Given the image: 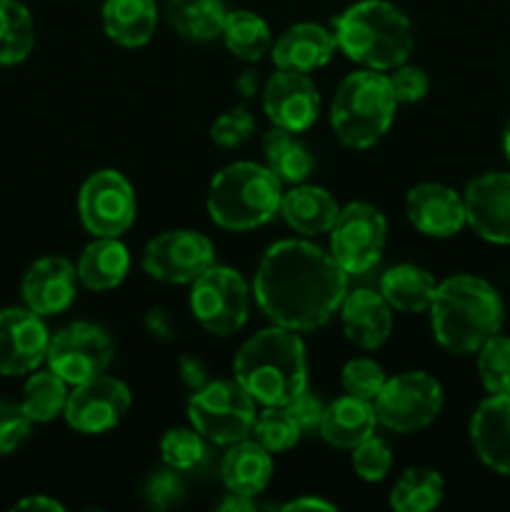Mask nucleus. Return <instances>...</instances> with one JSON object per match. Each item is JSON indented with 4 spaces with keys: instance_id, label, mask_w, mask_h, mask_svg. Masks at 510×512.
<instances>
[{
    "instance_id": "nucleus-1",
    "label": "nucleus",
    "mask_w": 510,
    "mask_h": 512,
    "mask_svg": "<svg viewBox=\"0 0 510 512\" xmlns=\"http://www.w3.org/2000/svg\"><path fill=\"white\" fill-rule=\"evenodd\" d=\"M348 278L338 260L308 240H278L255 270V303L275 325L308 333L340 310Z\"/></svg>"
},
{
    "instance_id": "nucleus-2",
    "label": "nucleus",
    "mask_w": 510,
    "mask_h": 512,
    "mask_svg": "<svg viewBox=\"0 0 510 512\" xmlns=\"http://www.w3.org/2000/svg\"><path fill=\"white\" fill-rule=\"evenodd\" d=\"M428 313L435 340L453 355L478 353L505 320L498 290L475 275H453L438 283Z\"/></svg>"
},
{
    "instance_id": "nucleus-3",
    "label": "nucleus",
    "mask_w": 510,
    "mask_h": 512,
    "mask_svg": "<svg viewBox=\"0 0 510 512\" xmlns=\"http://www.w3.org/2000/svg\"><path fill=\"white\" fill-rule=\"evenodd\" d=\"M235 380L255 403L283 408L308 388L305 343L295 330L273 325L240 345L233 360Z\"/></svg>"
},
{
    "instance_id": "nucleus-4",
    "label": "nucleus",
    "mask_w": 510,
    "mask_h": 512,
    "mask_svg": "<svg viewBox=\"0 0 510 512\" xmlns=\"http://www.w3.org/2000/svg\"><path fill=\"white\" fill-rule=\"evenodd\" d=\"M335 43L355 63L370 70H395L415 48L413 25L388 0H358L335 18Z\"/></svg>"
},
{
    "instance_id": "nucleus-5",
    "label": "nucleus",
    "mask_w": 510,
    "mask_h": 512,
    "mask_svg": "<svg viewBox=\"0 0 510 512\" xmlns=\"http://www.w3.org/2000/svg\"><path fill=\"white\" fill-rule=\"evenodd\" d=\"M283 183L268 165L230 163L213 178L208 190V213L218 228L243 233L260 228L280 213Z\"/></svg>"
},
{
    "instance_id": "nucleus-6",
    "label": "nucleus",
    "mask_w": 510,
    "mask_h": 512,
    "mask_svg": "<svg viewBox=\"0 0 510 512\" xmlns=\"http://www.w3.org/2000/svg\"><path fill=\"white\" fill-rule=\"evenodd\" d=\"M393 88L380 70H358L343 78L330 105V125L338 140L348 148H373L390 130L395 118Z\"/></svg>"
},
{
    "instance_id": "nucleus-7",
    "label": "nucleus",
    "mask_w": 510,
    "mask_h": 512,
    "mask_svg": "<svg viewBox=\"0 0 510 512\" xmlns=\"http://www.w3.org/2000/svg\"><path fill=\"white\" fill-rule=\"evenodd\" d=\"M255 418V400L238 380H210L188 400L190 425L215 445L250 438Z\"/></svg>"
},
{
    "instance_id": "nucleus-8",
    "label": "nucleus",
    "mask_w": 510,
    "mask_h": 512,
    "mask_svg": "<svg viewBox=\"0 0 510 512\" xmlns=\"http://www.w3.org/2000/svg\"><path fill=\"white\" fill-rule=\"evenodd\" d=\"M190 310L195 320L218 338L240 333L250 315V288L238 270L228 265H210L193 283Z\"/></svg>"
},
{
    "instance_id": "nucleus-9",
    "label": "nucleus",
    "mask_w": 510,
    "mask_h": 512,
    "mask_svg": "<svg viewBox=\"0 0 510 512\" xmlns=\"http://www.w3.org/2000/svg\"><path fill=\"white\" fill-rule=\"evenodd\" d=\"M373 405L383 428L403 435L418 433L428 428L443 410V388L430 373L410 370L385 380Z\"/></svg>"
},
{
    "instance_id": "nucleus-10",
    "label": "nucleus",
    "mask_w": 510,
    "mask_h": 512,
    "mask_svg": "<svg viewBox=\"0 0 510 512\" xmlns=\"http://www.w3.org/2000/svg\"><path fill=\"white\" fill-rule=\"evenodd\" d=\"M388 243V220L375 205L348 203L330 228V255L348 275H365L380 263Z\"/></svg>"
},
{
    "instance_id": "nucleus-11",
    "label": "nucleus",
    "mask_w": 510,
    "mask_h": 512,
    "mask_svg": "<svg viewBox=\"0 0 510 512\" xmlns=\"http://www.w3.org/2000/svg\"><path fill=\"white\" fill-rule=\"evenodd\" d=\"M78 213L95 238H120L138 215L133 185L118 170H98L80 188Z\"/></svg>"
},
{
    "instance_id": "nucleus-12",
    "label": "nucleus",
    "mask_w": 510,
    "mask_h": 512,
    "mask_svg": "<svg viewBox=\"0 0 510 512\" xmlns=\"http://www.w3.org/2000/svg\"><path fill=\"white\" fill-rule=\"evenodd\" d=\"M113 353V340L100 325L78 320L50 338L45 363L68 385H80L103 375L113 363Z\"/></svg>"
},
{
    "instance_id": "nucleus-13",
    "label": "nucleus",
    "mask_w": 510,
    "mask_h": 512,
    "mask_svg": "<svg viewBox=\"0 0 510 512\" xmlns=\"http://www.w3.org/2000/svg\"><path fill=\"white\" fill-rule=\"evenodd\" d=\"M140 263L160 283L193 285L215 265V248L198 230H168L145 245Z\"/></svg>"
},
{
    "instance_id": "nucleus-14",
    "label": "nucleus",
    "mask_w": 510,
    "mask_h": 512,
    "mask_svg": "<svg viewBox=\"0 0 510 512\" xmlns=\"http://www.w3.org/2000/svg\"><path fill=\"white\" fill-rule=\"evenodd\" d=\"M133 395L130 388L118 378L98 375L93 380L75 385L65 403V420L73 430L83 435H100L115 428L128 413Z\"/></svg>"
},
{
    "instance_id": "nucleus-15",
    "label": "nucleus",
    "mask_w": 510,
    "mask_h": 512,
    "mask_svg": "<svg viewBox=\"0 0 510 512\" xmlns=\"http://www.w3.org/2000/svg\"><path fill=\"white\" fill-rule=\"evenodd\" d=\"M263 110L275 128L303 133L318 120L320 93L308 73L278 70L265 83Z\"/></svg>"
},
{
    "instance_id": "nucleus-16",
    "label": "nucleus",
    "mask_w": 510,
    "mask_h": 512,
    "mask_svg": "<svg viewBox=\"0 0 510 512\" xmlns=\"http://www.w3.org/2000/svg\"><path fill=\"white\" fill-rule=\"evenodd\" d=\"M48 343V328L33 310H0V375H25L38 370L48 355Z\"/></svg>"
},
{
    "instance_id": "nucleus-17",
    "label": "nucleus",
    "mask_w": 510,
    "mask_h": 512,
    "mask_svg": "<svg viewBox=\"0 0 510 512\" xmlns=\"http://www.w3.org/2000/svg\"><path fill=\"white\" fill-rule=\"evenodd\" d=\"M465 220L483 240L510 245V173H483L463 195Z\"/></svg>"
},
{
    "instance_id": "nucleus-18",
    "label": "nucleus",
    "mask_w": 510,
    "mask_h": 512,
    "mask_svg": "<svg viewBox=\"0 0 510 512\" xmlns=\"http://www.w3.org/2000/svg\"><path fill=\"white\" fill-rule=\"evenodd\" d=\"M405 213L413 228L428 238H453L468 225L463 195L440 183H420L410 188Z\"/></svg>"
},
{
    "instance_id": "nucleus-19",
    "label": "nucleus",
    "mask_w": 510,
    "mask_h": 512,
    "mask_svg": "<svg viewBox=\"0 0 510 512\" xmlns=\"http://www.w3.org/2000/svg\"><path fill=\"white\" fill-rule=\"evenodd\" d=\"M78 270L63 255H48L35 260L23 278L25 308L40 318L65 313L75 300Z\"/></svg>"
},
{
    "instance_id": "nucleus-20",
    "label": "nucleus",
    "mask_w": 510,
    "mask_h": 512,
    "mask_svg": "<svg viewBox=\"0 0 510 512\" xmlns=\"http://www.w3.org/2000/svg\"><path fill=\"white\" fill-rule=\"evenodd\" d=\"M470 440L485 468L510 475V393L490 395L470 418Z\"/></svg>"
},
{
    "instance_id": "nucleus-21",
    "label": "nucleus",
    "mask_w": 510,
    "mask_h": 512,
    "mask_svg": "<svg viewBox=\"0 0 510 512\" xmlns=\"http://www.w3.org/2000/svg\"><path fill=\"white\" fill-rule=\"evenodd\" d=\"M345 338L360 350H378L393 333V308L380 290L358 288L345 293L340 303Z\"/></svg>"
},
{
    "instance_id": "nucleus-22",
    "label": "nucleus",
    "mask_w": 510,
    "mask_h": 512,
    "mask_svg": "<svg viewBox=\"0 0 510 512\" xmlns=\"http://www.w3.org/2000/svg\"><path fill=\"white\" fill-rule=\"evenodd\" d=\"M335 48V35L318 23H298L285 30L270 48L278 70H295V73H313L330 63Z\"/></svg>"
},
{
    "instance_id": "nucleus-23",
    "label": "nucleus",
    "mask_w": 510,
    "mask_h": 512,
    "mask_svg": "<svg viewBox=\"0 0 510 512\" xmlns=\"http://www.w3.org/2000/svg\"><path fill=\"white\" fill-rule=\"evenodd\" d=\"M340 213L333 195L320 185H293L280 200V215L300 235L330 233Z\"/></svg>"
},
{
    "instance_id": "nucleus-24",
    "label": "nucleus",
    "mask_w": 510,
    "mask_h": 512,
    "mask_svg": "<svg viewBox=\"0 0 510 512\" xmlns=\"http://www.w3.org/2000/svg\"><path fill=\"white\" fill-rule=\"evenodd\" d=\"M375 425H378V415H375V405L370 400L343 395L335 403L325 405L320 435L333 448L353 450L355 445L375 435Z\"/></svg>"
},
{
    "instance_id": "nucleus-25",
    "label": "nucleus",
    "mask_w": 510,
    "mask_h": 512,
    "mask_svg": "<svg viewBox=\"0 0 510 512\" xmlns=\"http://www.w3.org/2000/svg\"><path fill=\"white\" fill-rule=\"evenodd\" d=\"M220 475H223V483L228 488V493L255 498V495H260L270 485V478H273V458L255 440H238L223 455Z\"/></svg>"
},
{
    "instance_id": "nucleus-26",
    "label": "nucleus",
    "mask_w": 510,
    "mask_h": 512,
    "mask_svg": "<svg viewBox=\"0 0 510 512\" xmlns=\"http://www.w3.org/2000/svg\"><path fill=\"white\" fill-rule=\"evenodd\" d=\"M103 28L105 35L123 48L150 43L158 28L155 0H105Z\"/></svg>"
},
{
    "instance_id": "nucleus-27",
    "label": "nucleus",
    "mask_w": 510,
    "mask_h": 512,
    "mask_svg": "<svg viewBox=\"0 0 510 512\" xmlns=\"http://www.w3.org/2000/svg\"><path fill=\"white\" fill-rule=\"evenodd\" d=\"M78 280L88 290L103 293V290L118 288L130 270V253L118 238H95L88 248L80 253Z\"/></svg>"
},
{
    "instance_id": "nucleus-28",
    "label": "nucleus",
    "mask_w": 510,
    "mask_h": 512,
    "mask_svg": "<svg viewBox=\"0 0 510 512\" xmlns=\"http://www.w3.org/2000/svg\"><path fill=\"white\" fill-rule=\"evenodd\" d=\"M435 288L438 283L433 275L410 263L395 265L380 278V295L388 300L390 308L400 313H425L433 303Z\"/></svg>"
},
{
    "instance_id": "nucleus-29",
    "label": "nucleus",
    "mask_w": 510,
    "mask_h": 512,
    "mask_svg": "<svg viewBox=\"0 0 510 512\" xmlns=\"http://www.w3.org/2000/svg\"><path fill=\"white\" fill-rule=\"evenodd\" d=\"M165 15L185 40L208 43L223 35L228 10L223 0H165Z\"/></svg>"
},
{
    "instance_id": "nucleus-30",
    "label": "nucleus",
    "mask_w": 510,
    "mask_h": 512,
    "mask_svg": "<svg viewBox=\"0 0 510 512\" xmlns=\"http://www.w3.org/2000/svg\"><path fill=\"white\" fill-rule=\"evenodd\" d=\"M263 155L265 165L273 170L280 183H305L308 175L313 173V155H310V150L298 138H293L290 130L275 128L273 125V130L265 133L263 138Z\"/></svg>"
},
{
    "instance_id": "nucleus-31",
    "label": "nucleus",
    "mask_w": 510,
    "mask_h": 512,
    "mask_svg": "<svg viewBox=\"0 0 510 512\" xmlns=\"http://www.w3.org/2000/svg\"><path fill=\"white\" fill-rule=\"evenodd\" d=\"M223 40L225 48L240 60H255L263 58L273 48V35H270L268 23L260 18L253 10H228V18L223 25Z\"/></svg>"
},
{
    "instance_id": "nucleus-32",
    "label": "nucleus",
    "mask_w": 510,
    "mask_h": 512,
    "mask_svg": "<svg viewBox=\"0 0 510 512\" xmlns=\"http://www.w3.org/2000/svg\"><path fill=\"white\" fill-rule=\"evenodd\" d=\"M445 483L438 470L410 468L390 490V508L395 512H428L443 503Z\"/></svg>"
},
{
    "instance_id": "nucleus-33",
    "label": "nucleus",
    "mask_w": 510,
    "mask_h": 512,
    "mask_svg": "<svg viewBox=\"0 0 510 512\" xmlns=\"http://www.w3.org/2000/svg\"><path fill=\"white\" fill-rule=\"evenodd\" d=\"M35 45V23L20 0H0V65H18Z\"/></svg>"
},
{
    "instance_id": "nucleus-34",
    "label": "nucleus",
    "mask_w": 510,
    "mask_h": 512,
    "mask_svg": "<svg viewBox=\"0 0 510 512\" xmlns=\"http://www.w3.org/2000/svg\"><path fill=\"white\" fill-rule=\"evenodd\" d=\"M68 383L53 370H38L28 378L20 405L33 423H50L63 415L68 403Z\"/></svg>"
},
{
    "instance_id": "nucleus-35",
    "label": "nucleus",
    "mask_w": 510,
    "mask_h": 512,
    "mask_svg": "<svg viewBox=\"0 0 510 512\" xmlns=\"http://www.w3.org/2000/svg\"><path fill=\"white\" fill-rule=\"evenodd\" d=\"M250 435H253L255 443L263 445V448L273 455V453H285V450L295 448L300 435H303V430H300L298 423L290 418L288 410L270 405V408H265L263 413L255 418L253 433Z\"/></svg>"
},
{
    "instance_id": "nucleus-36",
    "label": "nucleus",
    "mask_w": 510,
    "mask_h": 512,
    "mask_svg": "<svg viewBox=\"0 0 510 512\" xmlns=\"http://www.w3.org/2000/svg\"><path fill=\"white\" fill-rule=\"evenodd\" d=\"M478 375L490 395L510 393V338L498 333L480 345Z\"/></svg>"
},
{
    "instance_id": "nucleus-37",
    "label": "nucleus",
    "mask_w": 510,
    "mask_h": 512,
    "mask_svg": "<svg viewBox=\"0 0 510 512\" xmlns=\"http://www.w3.org/2000/svg\"><path fill=\"white\" fill-rule=\"evenodd\" d=\"M203 435L198 430H185V428H175L168 430L160 440V455H163V463L168 468L178 470H193L203 463L205 458V443Z\"/></svg>"
},
{
    "instance_id": "nucleus-38",
    "label": "nucleus",
    "mask_w": 510,
    "mask_h": 512,
    "mask_svg": "<svg viewBox=\"0 0 510 512\" xmlns=\"http://www.w3.org/2000/svg\"><path fill=\"white\" fill-rule=\"evenodd\" d=\"M385 380L388 378H385L383 368L370 358L350 360V363H345L343 373H340V383H343L345 393L360 400H370V403L378 398Z\"/></svg>"
},
{
    "instance_id": "nucleus-39",
    "label": "nucleus",
    "mask_w": 510,
    "mask_h": 512,
    "mask_svg": "<svg viewBox=\"0 0 510 512\" xmlns=\"http://www.w3.org/2000/svg\"><path fill=\"white\" fill-rule=\"evenodd\" d=\"M390 468H393V453L383 438L370 435L368 440L353 448V470L365 483H380L388 478Z\"/></svg>"
},
{
    "instance_id": "nucleus-40",
    "label": "nucleus",
    "mask_w": 510,
    "mask_h": 512,
    "mask_svg": "<svg viewBox=\"0 0 510 512\" xmlns=\"http://www.w3.org/2000/svg\"><path fill=\"white\" fill-rule=\"evenodd\" d=\"M33 430V420L23 410V405L13 400H0V458L15 453L28 440Z\"/></svg>"
},
{
    "instance_id": "nucleus-41",
    "label": "nucleus",
    "mask_w": 510,
    "mask_h": 512,
    "mask_svg": "<svg viewBox=\"0 0 510 512\" xmlns=\"http://www.w3.org/2000/svg\"><path fill=\"white\" fill-rule=\"evenodd\" d=\"M255 130V118L245 105L228 110L220 115L210 128V138L220 145V148H238V145L248 143L250 135Z\"/></svg>"
},
{
    "instance_id": "nucleus-42",
    "label": "nucleus",
    "mask_w": 510,
    "mask_h": 512,
    "mask_svg": "<svg viewBox=\"0 0 510 512\" xmlns=\"http://www.w3.org/2000/svg\"><path fill=\"white\" fill-rule=\"evenodd\" d=\"M388 80L398 103H418V100H423L428 95L430 88L428 73L423 68H418V65L408 63L398 65L393 70V75H388Z\"/></svg>"
},
{
    "instance_id": "nucleus-43",
    "label": "nucleus",
    "mask_w": 510,
    "mask_h": 512,
    "mask_svg": "<svg viewBox=\"0 0 510 512\" xmlns=\"http://www.w3.org/2000/svg\"><path fill=\"white\" fill-rule=\"evenodd\" d=\"M145 500H148L150 508L155 510H168L170 505L178 503L180 493H183V483L178 478V470L163 468L155 470L145 480Z\"/></svg>"
},
{
    "instance_id": "nucleus-44",
    "label": "nucleus",
    "mask_w": 510,
    "mask_h": 512,
    "mask_svg": "<svg viewBox=\"0 0 510 512\" xmlns=\"http://www.w3.org/2000/svg\"><path fill=\"white\" fill-rule=\"evenodd\" d=\"M290 413V418L298 423V428L303 433H313V430H320V423H323L325 415V403L315 393H310L308 388L303 393L295 395L288 405H283Z\"/></svg>"
},
{
    "instance_id": "nucleus-45",
    "label": "nucleus",
    "mask_w": 510,
    "mask_h": 512,
    "mask_svg": "<svg viewBox=\"0 0 510 512\" xmlns=\"http://www.w3.org/2000/svg\"><path fill=\"white\" fill-rule=\"evenodd\" d=\"M178 370H180V378H183V383L188 385L193 393L195 390L205 388V385L210 383L205 363L200 358H193V355H183V358L178 360Z\"/></svg>"
},
{
    "instance_id": "nucleus-46",
    "label": "nucleus",
    "mask_w": 510,
    "mask_h": 512,
    "mask_svg": "<svg viewBox=\"0 0 510 512\" xmlns=\"http://www.w3.org/2000/svg\"><path fill=\"white\" fill-rule=\"evenodd\" d=\"M145 330H148L153 338L168 340L173 333V323H170V315L163 308H153L145 315Z\"/></svg>"
},
{
    "instance_id": "nucleus-47",
    "label": "nucleus",
    "mask_w": 510,
    "mask_h": 512,
    "mask_svg": "<svg viewBox=\"0 0 510 512\" xmlns=\"http://www.w3.org/2000/svg\"><path fill=\"white\" fill-rule=\"evenodd\" d=\"M280 510H285V512H298V510H328V512H333L338 508H335V503H328V500H323V498H315V495H303V498H295V500H290V503L280 505Z\"/></svg>"
},
{
    "instance_id": "nucleus-48",
    "label": "nucleus",
    "mask_w": 510,
    "mask_h": 512,
    "mask_svg": "<svg viewBox=\"0 0 510 512\" xmlns=\"http://www.w3.org/2000/svg\"><path fill=\"white\" fill-rule=\"evenodd\" d=\"M15 510H48V512H63L65 508L53 498H45V495H33V498H23Z\"/></svg>"
},
{
    "instance_id": "nucleus-49",
    "label": "nucleus",
    "mask_w": 510,
    "mask_h": 512,
    "mask_svg": "<svg viewBox=\"0 0 510 512\" xmlns=\"http://www.w3.org/2000/svg\"><path fill=\"white\" fill-rule=\"evenodd\" d=\"M258 88H260V78L255 70H243V73L235 78V90H238L240 98H253V95H258Z\"/></svg>"
},
{
    "instance_id": "nucleus-50",
    "label": "nucleus",
    "mask_w": 510,
    "mask_h": 512,
    "mask_svg": "<svg viewBox=\"0 0 510 512\" xmlns=\"http://www.w3.org/2000/svg\"><path fill=\"white\" fill-rule=\"evenodd\" d=\"M218 510H223V512H250V510H255V503H253V498H248V495L228 493L218 503Z\"/></svg>"
},
{
    "instance_id": "nucleus-51",
    "label": "nucleus",
    "mask_w": 510,
    "mask_h": 512,
    "mask_svg": "<svg viewBox=\"0 0 510 512\" xmlns=\"http://www.w3.org/2000/svg\"><path fill=\"white\" fill-rule=\"evenodd\" d=\"M503 150H505V158H508L510 163V120L508 125H505V133H503Z\"/></svg>"
}]
</instances>
